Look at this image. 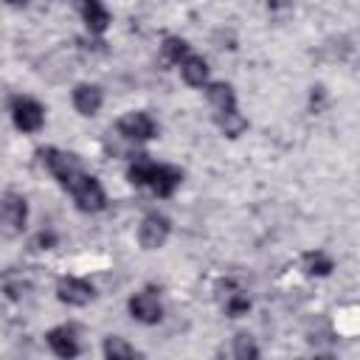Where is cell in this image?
Instances as JSON below:
<instances>
[{"label": "cell", "mask_w": 360, "mask_h": 360, "mask_svg": "<svg viewBox=\"0 0 360 360\" xmlns=\"http://www.w3.org/2000/svg\"><path fill=\"white\" fill-rule=\"evenodd\" d=\"M45 338H48V346L56 357H76L79 354V338H76L73 326H56Z\"/></svg>", "instance_id": "9c48e42d"}, {"label": "cell", "mask_w": 360, "mask_h": 360, "mask_svg": "<svg viewBox=\"0 0 360 360\" xmlns=\"http://www.w3.org/2000/svg\"><path fill=\"white\" fill-rule=\"evenodd\" d=\"M129 315L135 318V321H141V323H158L160 318H163V304H160V298H158V292L155 290H141V292H135L132 298H129Z\"/></svg>", "instance_id": "8992f818"}, {"label": "cell", "mask_w": 360, "mask_h": 360, "mask_svg": "<svg viewBox=\"0 0 360 360\" xmlns=\"http://www.w3.org/2000/svg\"><path fill=\"white\" fill-rule=\"evenodd\" d=\"M309 104H312V110L318 112V110H323V104H326V90L321 87V84H315L312 87V93H309Z\"/></svg>", "instance_id": "603a6c76"}, {"label": "cell", "mask_w": 360, "mask_h": 360, "mask_svg": "<svg viewBox=\"0 0 360 360\" xmlns=\"http://www.w3.org/2000/svg\"><path fill=\"white\" fill-rule=\"evenodd\" d=\"M28 222V202L20 194H6L0 197V233L17 236L25 231Z\"/></svg>", "instance_id": "7a4b0ae2"}, {"label": "cell", "mask_w": 360, "mask_h": 360, "mask_svg": "<svg viewBox=\"0 0 360 360\" xmlns=\"http://www.w3.org/2000/svg\"><path fill=\"white\" fill-rule=\"evenodd\" d=\"M169 233H172V222L163 214H146L141 219V225H138V242H141L143 250L163 248L166 239H169Z\"/></svg>", "instance_id": "3957f363"}, {"label": "cell", "mask_w": 360, "mask_h": 360, "mask_svg": "<svg viewBox=\"0 0 360 360\" xmlns=\"http://www.w3.org/2000/svg\"><path fill=\"white\" fill-rule=\"evenodd\" d=\"M177 65H180V76H183L186 84H191V87H202V84H208V62H205L202 56H197V53H186Z\"/></svg>", "instance_id": "7c38bea8"}, {"label": "cell", "mask_w": 360, "mask_h": 360, "mask_svg": "<svg viewBox=\"0 0 360 360\" xmlns=\"http://www.w3.org/2000/svg\"><path fill=\"white\" fill-rule=\"evenodd\" d=\"M219 290H225V292H219V295H222V301H225V315H228V318H242V315H248L250 298H248V292H245L242 287H236L233 281H225V284H219Z\"/></svg>", "instance_id": "4fadbf2b"}, {"label": "cell", "mask_w": 360, "mask_h": 360, "mask_svg": "<svg viewBox=\"0 0 360 360\" xmlns=\"http://www.w3.org/2000/svg\"><path fill=\"white\" fill-rule=\"evenodd\" d=\"M56 295L68 307H84L93 298V284L84 281V278H76V276H65L56 284Z\"/></svg>", "instance_id": "ba28073f"}, {"label": "cell", "mask_w": 360, "mask_h": 360, "mask_svg": "<svg viewBox=\"0 0 360 360\" xmlns=\"http://www.w3.org/2000/svg\"><path fill=\"white\" fill-rule=\"evenodd\" d=\"M70 194H73L76 205H79L82 211H87V214L101 211L104 202H107V194H104L101 183H98L96 177H90V174H82V177L76 180V186L70 188Z\"/></svg>", "instance_id": "5b68a950"}, {"label": "cell", "mask_w": 360, "mask_h": 360, "mask_svg": "<svg viewBox=\"0 0 360 360\" xmlns=\"http://www.w3.org/2000/svg\"><path fill=\"white\" fill-rule=\"evenodd\" d=\"M301 264H304V270H307L309 276H329V273L335 270L332 256L323 253V250H309V253H304Z\"/></svg>", "instance_id": "ac0fdd59"}, {"label": "cell", "mask_w": 360, "mask_h": 360, "mask_svg": "<svg viewBox=\"0 0 360 360\" xmlns=\"http://www.w3.org/2000/svg\"><path fill=\"white\" fill-rule=\"evenodd\" d=\"M160 48H163L166 62H172V65H177V62L186 56V53H191V51H188V42H186L183 37H166Z\"/></svg>", "instance_id": "44dd1931"}, {"label": "cell", "mask_w": 360, "mask_h": 360, "mask_svg": "<svg viewBox=\"0 0 360 360\" xmlns=\"http://www.w3.org/2000/svg\"><path fill=\"white\" fill-rule=\"evenodd\" d=\"M217 124H219V129H222L228 138H236V135H242V132L248 129V121H245V115H242L236 107L217 112Z\"/></svg>", "instance_id": "e0dca14e"}, {"label": "cell", "mask_w": 360, "mask_h": 360, "mask_svg": "<svg viewBox=\"0 0 360 360\" xmlns=\"http://www.w3.org/2000/svg\"><path fill=\"white\" fill-rule=\"evenodd\" d=\"M56 245V236L51 233V231H42L39 236H37V248H42V250H48V248H53Z\"/></svg>", "instance_id": "cb8c5ba5"}, {"label": "cell", "mask_w": 360, "mask_h": 360, "mask_svg": "<svg viewBox=\"0 0 360 360\" xmlns=\"http://www.w3.org/2000/svg\"><path fill=\"white\" fill-rule=\"evenodd\" d=\"M28 290V278L20 273H3L0 276V301H17Z\"/></svg>", "instance_id": "2e32d148"}, {"label": "cell", "mask_w": 360, "mask_h": 360, "mask_svg": "<svg viewBox=\"0 0 360 360\" xmlns=\"http://www.w3.org/2000/svg\"><path fill=\"white\" fill-rule=\"evenodd\" d=\"M152 169H155V163H152V160H146V155H138V158L132 160V166H129L127 177H129V183H132V186H149Z\"/></svg>", "instance_id": "d6986e66"}, {"label": "cell", "mask_w": 360, "mask_h": 360, "mask_svg": "<svg viewBox=\"0 0 360 360\" xmlns=\"http://www.w3.org/2000/svg\"><path fill=\"white\" fill-rule=\"evenodd\" d=\"M104 104V93L98 84H76L73 87V107L82 112V115H96Z\"/></svg>", "instance_id": "30bf717a"}, {"label": "cell", "mask_w": 360, "mask_h": 360, "mask_svg": "<svg viewBox=\"0 0 360 360\" xmlns=\"http://www.w3.org/2000/svg\"><path fill=\"white\" fill-rule=\"evenodd\" d=\"M287 3H290V0H267V6H270V8H284Z\"/></svg>", "instance_id": "d4e9b609"}, {"label": "cell", "mask_w": 360, "mask_h": 360, "mask_svg": "<svg viewBox=\"0 0 360 360\" xmlns=\"http://www.w3.org/2000/svg\"><path fill=\"white\" fill-rule=\"evenodd\" d=\"M104 354L112 357V360H127V357H135V346H129L124 338L118 335H110L104 340Z\"/></svg>", "instance_id": "ffe728a7"}, {"label": "cell", "mask_w": 360, "mask_h": 360, "mask_svg": "<svg viewBox=\"0 0 360 360\" xmlns=\"http://www.w3.org/2000/svg\"><path fill=\"white\" fill-rule=\"evenodd\" d=\"M118 135L127 141H149L158 135V124L152 121L149 112H127L118 121Z\"/></svg>", "instance_id": "52a82bcc"}, {"label": "cell", "mask_w": 360, "mask_h": 360, "mask_svg": "<svg viewBox=\"0 0 360 360\" xmlns=\"http://www.w3.org/2000/svg\"><path fill=\"white\" fill-rule=\"evenodd\" d=\"M42 155V163L48 166V172L70 191L73 186H76V180L84 174V169H82V160L73 155V152H65V149H53V146H48V149H42L39 152Z\"/></svg>", "instance_id": "6da1fadb"}, {"label": "cell", "mask_w": 360, "mask_h": 360, "mask_svg": "<svg viewBox=\"0 0 360 360\" xmlns=\"http://www.w3.org/2000/svg\"><path fill=\"white\" fill-rule=\"evenodd\" d=\"M233 354H236V357H256V354H259V349H256L253 338L242 332V335H236V338H233Z\"/></svg>", "instance_id": "7402d4cb"}, {"label": "cell", "mask_w": 360, "mask_h": 360, "mask_svg": "<svg viewBox=\"0 0 360 360\" xmlns=\"http://www.w3.org/2000/svg\"><path fill=\"white\" fill-rule=\"evenodd\" d=\"M180 180H183L180 169H174V166H158V163H155L152 177H149V188H152L158 197H172V194L177 191Z\"/></svg>", "instance_id": "8fae6325"}, {"label": "cell", "mask_w": 360, "mask_h": 360, "mask_svg": "<svg viewBox=\"0 0 360 360\" xmlns=\"http://www.w3.org/2000/svg\"><path fill=\"white\" fill-rule=\"evenodd\" d=\"M11 118H14V127L17 129H22V132H39L42 124H45V110H42L39 101H34L28 96H20L11 104Z\"/></svg>", "instance_id": "277c9868"}, {"label": "cell", "mask_w": 360, "mask_h": 360, "mask_svg": "<svg viewBox=\"0 0 360 360\" xmlns=\"http://www.w3.org/2000/svg\"><path fill=\"white\" fill-rule=\"evenodd\" d=\"M205 96H208V104L217 112L236 107V93H233V87L228 82H211V84H205Z\"/></svg>", "instance_id": "5bb4252c"}, {"label": "cell", "mask_w": 360, "mask_h": 360, "mask_svg": "<svg viewBox=\"0 0 360 360\" xmlns=\"http://www.w3.org/2000/svg\"><path fill=\"white\" fill-rule=\"evenodd\" d=\"M82 14H84V22L90 28V34H104L107 25H110V11L98 3V0H84L82 3Z\"/></svg>", "instance_id": "9a60e30c"}, {"label": "cell", "mask_w": 360, "mask_h": 360, "mask_svg": "<svg viewBox=\"0 0 360 360\" xmlns=\"http://www.w3.org/2000/svg\"><path fill=\"white\" fill-rule=\"evenodd\" d=\"M8 3H11V6H25L28 0H8Z\"/></svg>", "instance_id": "484cf974"}]
</instances>
